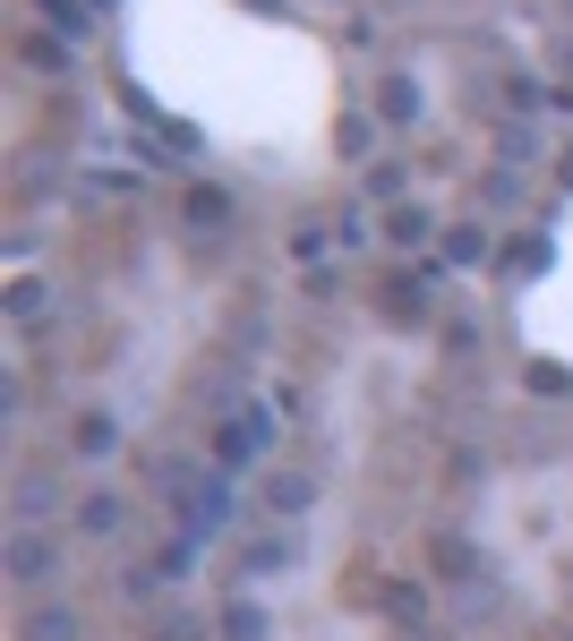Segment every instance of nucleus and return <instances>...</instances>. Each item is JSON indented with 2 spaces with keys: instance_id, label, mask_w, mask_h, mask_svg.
Masks as SVG:
<instances>
[{
  "instance_id": "nucleus-4",
  "label": "nucleus",
  "mask_w": 573,
  "mask_h": 641,
  "mask_svg": "<svg viewBox=\"0 0 573 641\" xmlns=\"http://www.w3.org/2000/svg\"><path fill=\"white\" fill-rule=\"evenodd\" d=\"M419 103H428V95H419V77H385V86H377V120L403 128V120H419Z\"/></svg>"
},
{
  "instance_id": "nucleus-7",
  "label": "nucleus",
  "mask_w": 573,
  "mask_h": 641,
  "mask_svg": "<svg viewBox=\"0 0 573 641\" xmlns=\"http://www.w3.org/2000/svg\"><path fill=\"white\" fill-rule=\"evenodd\" d=\"M112 445H121V428H112L103 411H86V419H77V453H86V462H103Z\"/></svg>"
},
{
  "instance_id": "nucleus-10",
  "label": "nucleus",
  "mask_w": 573,
  "mask_h": 641,
  "mask_svg": "<svg viewBox=\"0 0 573 641\" xmlns=\"http://www.w3.org/2000/svg\"><path fill=\"white\" fill-rule=\"evenodd\" d=\"M223 641H265V608H249V599L223 608Z\"/></svg>"
},
{
  "instance_id": "nucleus-12",
  "label": "nucleus",
  "mask_w": 573,
  "mask_h": 641,
  "mask_svg": "<svg viewBox=\"0 0 573 641\" xmlns=\"http://www.w3.org/2000/svg\"><path fill=\"white\" fill-rule=\"evenodd\" d=\"M385 231H394V240H403V249H419V240H428V231H437V223H428V214H419V206H394V223H385Z\"/></svg>"
},
{
  "instance_id": "nucleus-5",
  "label": "nucleus",
  "mask_w": 573,
  "mask_h": 641,
  "mask_svg": "<svg viewBox=\"0 0 573 641\" xmlns=\"http://www.w3.org/2000/svg\"><path fill=\"white\" fill-rule=\"evenodd\" d=\"M18 641H77V616L69 608H34L27 624H18Z\"/></svg>"
},
{
  "instance_id": "nucleus-14",
  "label": "nucleus",
  "mask_w": 573,
  "mask_h": 641,
  "mask_svg": "<svg viewBox=\"0 0 573 641\" xmlns=\"http://www.w3.org/2000/svg\"><path fill=\"white\" fill-rule=\"evenodd\" d=\"M531 393H573V368H556V359H540V368H531Z\"/></svg>"
},
{
  "instance_id": "nucleus-1",
  "label": "nucleus",
  "mask_w": 573,
  "mask_h": 641,
  "mask_svg": "<svg viewBox=\"0 0 573 641\" xmlns=\"http://www.w3.org/2000/svg\"><path fill=\"white\" fill-rule=\"evenodd\" d=\"M61 574V539H43V530H18V539H9V581H52Z\"/></svg>"
},
{
  "instance_id": "nucleus-3",
  "label": "nucleus",
  "mask_w": 573,
  "mask_h": 641,
  "mask_svg": "<svg viewBox=\"0 0 573 641\" xmlns=\"http://www.w3.org/2000/svg\"><path fill=\"white\" fill-rule=\"evenodd\" d=\"M257 445H265V411H240V419H223V428H215V462H223V471H240Z\"/></svg>"
},
{
  "instance_id": "nucleus-6",
  "label": "nucleus",
  "mask_w": 573,
  "mask_h": 641,
  "mask_svg": "<svg viewBox=\"0 0 573 641\" xmlns=\"http://www.w3.org/2000/svg\"><path fill=\"white\" fill-rule=\"evenodd\" d=\"M77 530H121V496H112V487H95V496H77Z\"/></svg>"
},
{
  "instance_id": "nucleus-13",
  "label": "nucleus",
  "mask_w": 573,
  "mask_h": 641,
  "mask_svg": "<svg viewBox=\"0 0 573 641\" xmlns=\"http://www.w3.org/2000/svg\"><path fill=\"white\" fill-rule=\"evenodd\" d=\"M479 256H488V231H454L446 240V265H479Z\"/></svg>"
},
{
  "instance_id": "nucleus-8",
  "label": "nucleus",
  "mask_w": 573,
  "mask_h": 641,
  "mask_svg": "<svg viewBox=\"0 0 573 641\" xmlns=\"http://www.w3.org/2000/svg\"><path fill=\"white\" fill-rule=\"evenodd\" d=\"M43 513H52V480L27 471V480H18V522H43Z\"/></svg>"
},
{
  "instance_id": "nucleus-11",
  "label": "nucleus",
  "mask_w": 573,
  "mask_h": 641,
  "mask_svg": "<svg viewBox=\"0 0 573 641\" xmlns=\"http://www.w3.org/2000/svg\"><path fill=\"white\" fill-rule=\"evenodd\" d=\"M189 223H231V197L223 189H189Z\"/></svg>"
},
{
  "instance_id": "nucleus-2",
  "label": "nucleus",
  "mask_w": 573,
  "mask_h": 641,
  "mask_svg": "<svg viewBox=\"0 0 573 641\" xmlns=\"http://www.w3.org/2000/svg\"><path fill=\"white\" fill-rule=\"evenodd\" d=\"M180 522H189V539H215V530L231 522V487H223V480L189 487V505H180Z\"/></svg>"
},
{
  "instance_id": "nucleus-9",
  "label": "nucleus",
  "mask_w": 573,
  "mask_h": 641,
  "mask_svg": "<svg viewBox=\"0 0 573 641\" xmlns=\"http://www.w3.org/2000/svg\"><path fill=\"white\" fill-rule=\"evenodd\" d=\"M265 505L283 513V522H291V513H309V480H300V471H283V480L265 487Z\"/></svg>"
}]
</instances>
